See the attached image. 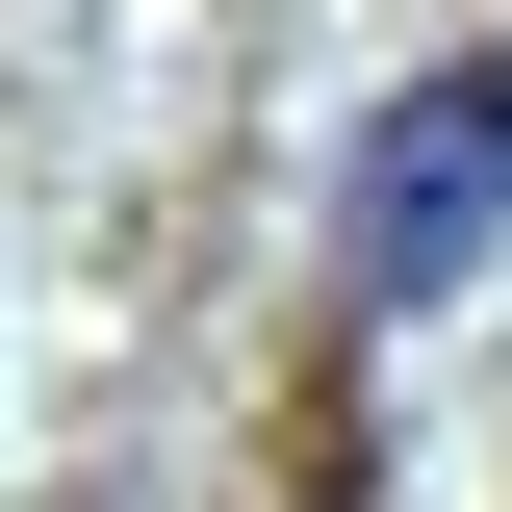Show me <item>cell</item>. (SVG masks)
<instances>
[{"label":"cell","instance_id":"6da1fadb","mask_svg":"<svg viewBox=\"0 0 512 512\" xmlns=\"http://www.w3.org/2000/svg\"><path fill=\"white\" fill-rule=\"evenodd\" d=\"M487 256H512V26L436 52V77H384L359 154H333V308L359 333H436Z\"/></svg>","mask_w":512,"mask_h":512}]
</instances>
